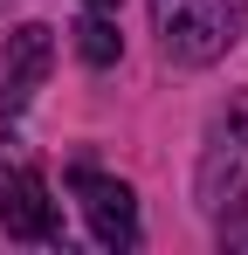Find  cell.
Masks as SVG:
<instances>
[{
    "mask_svg": "<svg viewBox=\"0 0 248 255\" xmlns=\"http://www.w3.org/2000/svg\"><path fill=\"white\" fill-rule=\"evenodd\" d=\"M248 207V200H242ZM221 242H228V249H248V221H221Z\"/></svg>",
    "mask_w": 248,
    "mask_h": 255,
    "instance_id": "52a82bcc",
    "label": "cell"
},
{
    "mask_svg": "<svg viewBox=\"0 0 248 255\" xmlns=\"http://www.w3.org/2000/svg\"><path fill=\"white\" fill-rule=\"evenodd\" d=\"M152 28L179 69H207L242 42L248 0H152Z\"/></svg>",
    "mask_w": 248,
    "mask_h": 255,
    "instance_id": "6da1fadb",
    "label": "cell"
},
{
    "mask_svg": "<svg viewBox=\"0 0 248 255\" xmlns=\"http://www.w3.org/2000/svg\"><path fill=\"white\" fill-rule=\"evenodd\" d=\"M90 7H118V0H90Z\"/></svg>",
    "mask_w": 248,
    "mask_h": 255,
    "instance_id": "ba28073f",
    "label": "cell"
},
{
    "mask_svg": "<svg viewBox=\"0 0 248 255\" xmlns=\"http://www.w3.org/2000/svg\"><path fill=\"white\" fill-rule=\"evenodd\" d=\"M207 214H235L248 200V97H228L200 138V179H193Z\"/></svg>",
    "mask_w": 248,
    "mask_h": 255,
    "instance_id": "7a4b0ae2",
    "label": "cell"
},
{
    "mask_svg": "<svg viewBox=\"0 0 248 255\" xmlns=\"http://www.w3.org/2000/svg\"><path fill=\"white\" fill-rule=\"evenodd\" d=\"M76 200H83L90 235H97L104 249H131V242H138V193H131L124 179H104V172L76 166Z\"/></svg>",
    "mask_w": 248,
    "mask_h": 255,
    "instance_id": "3957f363",
    "label": "cell"
},
{
    "mask_svg": "<svg viewBox=\"0 0 248 255\" xmlns=\"http://www.w3.org/2000/svg\"><path fill=\"white\" fill-rule=\"evenodd\" d=\"M48 55H55V35H48L41 21H28V28H14V35H7V48H0V83H7L0 111H7V104H21V97L48 76Z\"/></svg>",
    "mask_w": 248,
    "mask_h": 255,
    "instance_id": "5b68a950",
    "label": "cell"
},
{
    "mask_svg": "<svg viewBox=\"0 0 248 255\" xmlns=\"http://www.w3.org/2000/svg\"><path fill=\"white\" fill-rule=\"evenodd\" d=\"M0 228L14 242H62V221H55V200H48L41 172H7V186H0Z\"/></svg>",
    "mask_w": 248,
    "mask_h": 255,
    "instance_id": "277c9868",
    "label": "cell"
},
{
    "mask_svg": "<svg viewBox=\"0 0 248 255\" xmlns=\"http://www.w3.org/2000/svg\"><path fill=\"white\" fill-rule=\"evenodd\" d=\"M76 55H83V62H97V69H111V62H118V55H124V42H118V28L104 21V7H90V14H83V21H76Z\"/></svg>",
    "mask_w": 248,
    "mask_h": 255,
    "instance_id": "8992f818",
    "label": "cell"
}]
</instances>
